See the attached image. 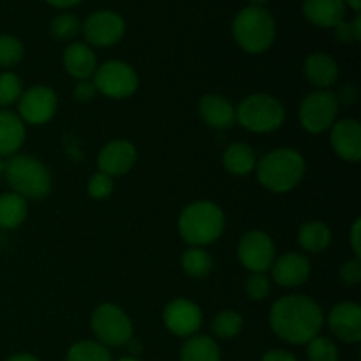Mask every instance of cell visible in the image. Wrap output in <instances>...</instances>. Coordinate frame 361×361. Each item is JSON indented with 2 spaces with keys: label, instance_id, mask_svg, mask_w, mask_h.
Listing matches in <instances>:
<instances>
[{
  "label": "cell",
  "instance_id": "cell-24",
  "mask_svg": "<svg viewBox=\"0 0 361 361\" xmlns=\"http://www.w3.org/2000/svg\"><path fill=\"white\" fill-rule=\"evenodd\" d=\"M298 243L310 254L323 252L331 243V229L323 221L305 222L298 231Z\"/></svg>",
  "mask_w": 361,
  "mask_h": 361
},
{
  "label": "cell",
  "instance_id": "cell-44",
  "mask_svg": "<svg viewBox=\"0 0 361 361\" xmlns=\"http://www.w3.org/2000/svg\"><path fill=\"white\" fill-rule=\"evenodd\" d=\"M126 348L129 349V353H130V355H133V356H134V355H140V353H141V344H140V342H137V341H134V337L130 338L129 342H127Z\"/></svg>",
  "mask_w": 361,
  "mask_h": 361
},
{
  "label": "cell",
  "instance_id": "cell-38",
  "mask_svg": "<svg viewBox=\"0 0 361 361\" xmlns=\"http://www.w3.org/2000/svg\"><path fill=\"white\" fill-rule=\"evenodd\" d=\"M97 90H95L94 81L90 80H83L78 81L76 87H74V99L80 102H88L95 97Z\"/></svg>",
  "mask_w": 361,
  "mask_h": 361
},
{
  "label": "cell",
  "instance_id": "cell-4",
  "mask_svg": "<svg viewBox=\"0 0 361 361\" xmlns=\"http://www.w3.org/2000/svg\"><path fill=\"white\" fill-rule=\"evenodd\" d=\"M277 25L267 7L247 6L233 20V37L243 51L259 55L271 48Z\"/></svg>",
  "mask_w": 361,
  "mask_h": 361
},
{
  "label": "cell",
  "instance_id": "cell-46",
  "mask_svg": "<svg viewBox=\"0 0 361 361\" xmlns=\"http://www.w3.org/2000/svg\"><path fill=\"white\" fill-rule=\"evenodd\" d=\"M250 6H256V7H264L268 2H271V0H249Z\"/></svg>",
  "mask_w": 361,
  "mask_h": 361
},
{
  "label": "cell",
  "instance_id": "cell-47",
  "mask_svg": "<svg viewBox=\"0 0 361 361\" xmlns=\"http://www.w3.org/2000/svg\"><path fill=\"white\" fill-rule=\"evenodd\" d=\"M118 361H141V360H137V356H123V358H120Z\"/></svg>",
  "mask_w": 361,
  "mask_h": 361
},
{
  "label": "cell",
  "instance_id": "cell-39",
  "mask_svg": "<svg viewBox=\"0 0 361 361\" xmlns=\"http://www.w3.org/2000/svg\"><path fill=\"white\" fill-rule=\"evenodd\" d=\"M351 249L355 252V257L361 256V219H356L351 228Z\"/></svg>",
  "mask_w": 361,
  "mask_h": 361
},
{
  "label": "cell",
  "instance_id": "cell-22",
  "mask_svg": "<svg viewBox=\"0 0 361 361\" xmlns=\"http://www.w3.org/2000/svg\"><path fill=\"white\" fill-rule=\"evenodd\" d=\"M200 115L204 123L214 129H229L236 122V113L231 102L219 94H207L200 101Z\"/></svg>",
  "mask_w": 361,
  "mask_h": 361
},
{
  "label": "cell",
  "instance_id": "cell-9",
  "mask_svg": "<svg viewBox=\"0 0 361 361\" xmlns=\"http://www.w3.org/2000/svg\"><path fill=\"white\" fill-rule=\"evenodd\" d=\"M95 90L109 99H127L137 90L140 78L130 63L122 60H109L94 73Z\"/></svg>",
  "mask_w": 361,
  "mask_h": 361
},
{
  "label": "cell",
  "instance_id": "cell-23",
  "mask_svg": "<svg viewBox=\"0 0 361 361\" xmlns=\"http://www.w3.org/2000/svg\"><path fill=\"white\" fill-rule=\"evenodd\" d=\"M224 168L235 176H245L256 169L257 157L252 147L245 143H233L229 145L222 155Z\"/></svg>",
  "mask_w": 361,
  "mask_h": 361
},
{
  "label": "cell",
  "instance_id": "cell-19",
  "mask_svg": "<svg viewBox=\"0 0 361 361\" xmlns=\"http://www.w3.org/2000/svg\"><path fill=\"white\" fill-rule=\"evenodd\" d=\"M62 62L69 76L78 81L90 80L97 71V56L87 42H71L63 49Z\"/></svg>",
  "mask_w": 361,
  "mask_h": 361
},
{
  "label": "cell",
  "instance_id": "cell-3",
  "mask_svg": "<svg viewBox=\"0 0 361 361\" xmlns=\"http://www.w3.org/2000/svg\"><path fill=\"white\" fill-rule=\"evenodd\" d=\"M257 180L267 190L286 194L295 189L305 175V159L293 148L271 150L256 164Z\"/></svg>",
  "mask_w": 361,
  "mask_h": 361
},
{
  "label": "cell",
  "instance_id": "cell-21",
  "mask_svg": "<svg viewBox=\"0 0 361 361\" xmlns=\"http://www.w3.org/2000/svg\"><path fill=\"white\" fill-rule=\"evenodd\" d=\"M27 137V129H25L23 120L18 116V113L0 111V161L9 159L18 154Z\"/></svg>",
  "mask_w": 361,
  "mask_h": 361
},
{
  "label": "cell",
  "instance_id": "cell-25",
  "mask_svg": "<svg viewBox=\"0 0 361 361\" xmlns=\"http://www.w3.org/2000/svg\"><path fill=\"white\" fill-rule=\"evenodd\" d=\"M180 361H221V349L215 338L196 334L182 345Z\"/></svg>",
  "mask_w": 361,
  "mask_h": 361
},
{
  "label": "cell",
  "instance_id": "cell-42",
  "mask_svg": "<svg viewBox=\"0 0 361 361\" xmlns=\"http://www.w3.org/2000/svg\"><path fill=\"white\" fill-rule=\"evenodd\" d=\"M46 2H48L49 6L56 7V9H71V7L78 6V4H81L83 0H46Z\"/></svg>",
  "mask_w": 361,
  "mask_h": 361
},
{
  "label": "cell",
  "instance_id": "cell-43",
  "mask_svg": "<svg viewBox=\"0 0 361 361\" xmlns=\"http://www.w3.org/2000/svg\"><path fill=\"white\" fill-rule=\"evenodd\" d=\"M6 361H41V360L35 358L34 355H28V353H18V355L9 356Z\"/></svg>",
  "mask_w": 361,
  "mask_h": 361
},
{
  "label": "cell",
  "instance_id": "cell-17",
  "mask_svg": "<svg viewBox=\"0 0 361 361\" xmlns=\"http://www.w3.org/2000/svg\"><path fill=\"white\" fill-rule=\"evenodd\" d=\"M271 277L282 288H298L310 277V261L303 254L288 252L271 264Z\"/></svg>",
  "mask_w": 361,
  "mask_h": 361
},
{
  "label": "cell",
  "instance_id": "cell-13",
  "mask_svg": "<svg viewBox=\"0 0 361 361\" xmlns=\"http://www.w3.org/2000/svg\"><path fill=\"white\" fill-rule=\"evenodd\" d=\"M164 326L176 337L189 338L200 331L203 324V312L192 300L176 298L166 305L162 312Z\"/></svg>",
  "mask_w": 361,
  "mask_h": 361
},
{
  "label": "cell",
  "instance_id": "cell-48",
  "mask_svg": "<svg viewBox=\"0 0 361 361\" xmlns=\"http://www.w3.org/2000/svg\"><path fill=\"white\" fill-rule=\"evenodd\" d=\"M4 168H6V162H4V161H0V173L4 171Z\"/></svg>",
  "mask_w": 361,
  "mask_h": 361
},
{
  "label": "cell",
  "instance_id": "cell-33",
  "mask_svg": "<svg viewBox=\"0 0 361 361\" xmlns=\"http://www.w3.org/2000/svg\"><path fill=\"white\" fill-rule=\"evenodd\" d=\"M25 55V48L21 41L14 35H0V67H14L21 62Z\"/></svg>",
  "mask_w": 361,
  "mask_h": 361
},
{
  "label": "cell",
  "instance_id": "cell-28",
  "mask_svg": "<svg viewBox=\"0 0 361 361\" xmlns=\"http://www.w3.org/2000/svg\"><path fill=\"white\" fill-rule=\"evenodd\" d=\"M210 328L214 337L229 341V338H235L242 334L243 317L238 312H235V310H222V312H219L212 319Z\"/></svg>",
  "mask_w": 361,
  "mask_h": 361
},
{
  "label": "cell",
  "instance_id": "cell-40",
  "mask_svg": "<svg viewBox=\"0 0 361 361\" xmlns=\"http://www.w3.org/2000/svg\"><path fill=\"white\" fill-rule=\"evenodd\" d=\"M261 361H298L295 355H291L289 351H284V349H271L267 355L261 358Z\"/></svg>",
  "mask_w": 361,
  "mask_h": 361
},
{
  "label": "cell",
  "instance_id": "cell-45",
  "mask_svg": "<svg viewBox=\"0 0 361 361\" xmlns=\"http://www.w3.org/2000/svg\"><path fill=\"white\" fill-rule=\"evenodd\" d=\"M344 2L345 6H349L353 11H356V13L361 9V0H344Z\"/></svg>",
  "mask_w": 361,
  "mask_h": 361
},
{
  "label": "cell",
  "instance_id": "cell-26",
  "mask_svg": "<svg viewBox=\"0 0 361 361\" xmlns=\"http://www.w3.org/2000/svg\"><path fill=\"white\" fill-rule=\"evenodd\" d=\"M28 204L25 197L16 192H6L0 196V228L16 229L25 222Z\"/></svg>",
  "mask_w": 361,
  "mask_h": 361
},
{
  "label": "cell",
  "instance_id": "cell-16",
  "mask_svg": "<svg viewBox=\"0 0 361 361\" xmlns=\"http://www.w3.org/2000/svg\"><path fill=\"white\" fill-rule=\"evenodd\" d=\"M330 145L335 154L348 162L361 159V126L358 120H338L330 129Z\"/></svg>",
  "mask_w": 361,
  "mask_h": 361
},
{
  "label": "cell",
  "instance_id": "cell-6",
  "mask_svg": "<svg viewBox=\"0 0 361 361\" xmlns=\"http://www.w3.org/2000/svg\"><path fill=\"white\" fill-rule=\"evenodd\" d=\"M236 122L243 129L256 134L274 133L282 127L286 109L277 97L270 94H250L235 109Z\"/></svg>",
  "mask_w": 361,
  "mask_h": 361
},
{
  "label": "cell",
  "instance_id": "cell-14",
  "mask_svg": "<svg viewBox=\"0 0 361 361\" xmlns=\"http://www.w3.org/2000/svg\"><path fill=\"white\" fill-rule=\"evenodd\" d=\"M137 161V150L130 141L113 140L101 148L97 155V168L104 175L122 176L134 168Z\"/></svg>",
  "mask_w": 361,
  "mask_h": 361
},
{
  "label": "cell",
  "instance_id": "cell-18",
  "mask_svg": "<svg viewBox=\"0 0 361 361\" xmlns=\"http://www.w3.org/2000/svg\"><path fill=\"white\" fill-rule=\"evenodd\" d=\"M344 0H303L302 13L309 23L319 28H334L345 20Z\"/></svg>",
  "mask_w": 361,
  "mask_h": 361
},
{
  "label": "cell",
  "instance_id": "cell-29",
  "mask_svg": "<svg viewBox=\"0 0 361 361\" xmlns=\"http://www.w3.org/2000/svg\"><path fill=\"white\" fill-rule=\"evenodd\" d=\"M66 361H113L108 348L97 341H80L67 351Z\"/></svg>",
  "mask_w": 361,
  "mask_h": 361
},
{
  "label": "cell",
  "instance_id": "cell-35",
  "mask_svg": "<svg viewBox=\"0 0 361 361\" xmlns=\"http://www.w3.org/2000/svg\"><path fill=\"white\" fill-rule=\"evenodd\" d=\"M245 293L250 300H264L271 293V282L264 274H250L245 281Z\"/></svg>",
  "mask_w": 361,
  "mask_h": 361
},
{
  "label": "cell",
  "instance_id": "cell-31",
  "mask_svg": "<svg viewBox=\"0 0 361 361\" xmlns=\"http://www.w3.org/2000/svg\"><path fill=\"white\" fill-rule=\"evenodd\" d=\"M307 358L309 361H338V348L331 338L328 337H314L307 344Z\"/></svg>",
  "mask_w": 361,
  "mask_h": 361
},
{
  "label": "cell",
  "instance_id": "cell-1",
  "mask_svg": "<svg viewBox=\"0 0 361 361\" xmlns=\"http://www.w3.org/2000/svg\"><path fill=\"white\" fill-rule=\"evenodd\" d=\"M324 314L319 303L303 295L282 296L271 305L270 328L281 341L293 345L309 344L319 335Z\"/></svg>",
  "mask_w": 361,
  "mask_h": 361
},
{
  "label": "cell",
  "instance_id": "cell-8",
  "mask_svg": "<svg viewBox=\"0 0 361 361\" xmlns=\"http://www.w3.org/2000/svg\"><path fill=\"white\" fill-rule=\"evenodd\" d=\"M338 101L334 92L314 90L300 102L298 118L305 130L312 134H321L330 130L337 122Z\"/></svg>",
  "mask_w": 361,
  "mask_h": 361
},
{
  "label": "cell",
  "instance_id": "cell-32",
  "mask_svg": "<svg viewBox=\"0 0 361 361\" xmlns=\"http://www.w3.org/2000/svg\"><path fill=\"white\" fill-rule=\"evenodd\" d=\"M23 94L21 80L11 71L0 73V106L7 108L11 104H16Z\"/></svg>",
  "mask_w": 361,
  "mask_h": 361
},
{
  "label": "cell",
  "instance_id": "cell-34",
  "mask_svg": "<svg viewBox=\"0 0 361 361\" xmlns=\"http://www.w3.org/2000/svg\"><path fill=\"white\" fill-rule=\"evenodd\" d=\"M115 190V183H113L111 176L104 175V173H95L90 176L87 183V192L92 200H106Z\"/></svg>",
  "mask_w": 361,
  "mask_h": 361
},
{
  "label": "cell",
  "instance_id": "cell-10",
  "mask_svg": "<svg viewBox=\"0 0 361 361\" xmlns=\"http://www.w3.org/2000/svg\"><path fill=\"white\" fill-rule=\"evenodd\" d=\"M81 32L88 46L109 48L126 35V20L115 11H95L81 23Z\"/></svg>",
  "mask_w": 361,
  "mask_h": 361
},
{
  "label": "cell",
  "instance_id": "cell-2",
  "mask_svg": "<svg viewBox=\"0 0 361 361\" xmlns=\"http://www.w3.org/2000/svg\"><path fill=\"white\" fill-rule=\"evenodd\" d=\"M224 228V212L212 201H194L183 208L178 217L180 236L190 247H207L217 242Z\"/></svg>",
  "mask_w": 361,
  "mask_h": 361
},
{
  "label": "cell",
  "instance_id": "cell-7",
  "mask_svg": "<svg viewBox=\"0 0 361 361\" xmlns=\"http://www.w3.org/2000/svg\"><path fill=\"white\" fill-rule=\"evenodd\" d=\"M90 328L99 344L106 348L126 345L134 335L133 321L115 303H101L92 312Z\"/></svg>",
  "mask_w": 361,
  "mask_h": 361
},
{
  "label": "cell",
  "instance_id": "cell-20",
  "mask_svg": "<svg viewBox=\"0 0 361 361\" xmlns=\"http://www.w3.org/2000/svg\"><path fill=\"white\" fill-rule=\"evenodd\" d=\"M303 74L307 81L317 90H328L338 80V66L328 53H310L303 63Z\"/></svg>",
  "mask_w": 361,
  "mask_h": 361
},
{
  "label": "cell",
  "instance_id": "cell-5",
  "mask_svg": "<svg viewBox=\"0 0 361 361\" xmlns=\"http://www.w3.org/2000/svg\"><path fill=\"white\" fill-rule=\"evenodd\" d=\"M4 173L13 192L25 200H42L51 190V175L48 168L32 155L16 154L9 157Z\"/></svg>",
  "mask_w": 361,
  "mask_h": 361
},
{
  "label": "cell",
  "instance_id": "cell-30",
  "mask_svg": "<svg viewBox=\"0 0 361 361\" xmlns=\"http://www.w3.org/2000/svg\"><path fill=\"white\" fill-rule=\"evenodd\" d=\"M81 30V23L74 14L62 13L55 16L49 23V34L59 41H71L76 37Z\"/></svg>",
  "mask_w": 361,
  "mask_h": 361
},
{
  "label": "cell",
  "instance_id": "cell-37",
  "mask_svg": "<svg viewBox=\"0 0 361 361\" xmlns=\"http://www.w3.org/2000/svg\"><path fill=\"white\" fill-rule=\"evenodd\" d=\"M338 277H341L342 284L349 286V288L351 286H358L361 281V263L358 257L344 261L341 264V270H338Z\"/></svg>",
  "mask_w": 361,
  "mask_h": 361
},
{
  "label": "cell",
  "instance_id": "cell-15",
  "mask_svg": "<svg viewBox=\"0 0 361 361\" xmlns=\"http://www.w3.org/2000/svg\"><path fill=\"white\" fill-rule=\"evenodd\" d=\"M326 323L338 341L348 344H358L361 341V309L358 303H337L328 314Z\"/></svg>",
  "mask_w": 361,
  "mask_h": 361
},
{
  "label": "cell",
  "instance_id": "cell-27",
  "mask_svg": "<svg viewBox=\"0 0 361 361\" xmlns=\"http://www.w3.org/2000/svg\"><path fill=\"white\" fill-rule=\"evenodd\" d=\"M182 268L189 277L203 279L214 268V259L203 247H190L183 252Z\"/></svg>",
  "mask_w": 361,
  "mask_h": 361
},
{
  "label": "cell",
  "instance_id": "cell-36",
  "mask_svg": "<svg viewBox=\"0 0 361 361\" xmlns=\"http://www.w3.org/2000/svg\"><path fill=\"white\" fill-rule=\"evenodd\" d=\"M335 37L342 42V44H353V42L361 41V18L356 14L353 21H341L337 27H334Z\"/></svg>",
  "mask_w": 361,
  "mask_h": 361
},
{
  "label": "cell",
  "instance_id": "cell-11",
  "mask_svg": "<svg viewBox=\"0 0 361 361\" xmlns=\"http://www.w3.org/2000/svg\"><path fill=\"white\" fill-rule=\"evenodd\" d=\"M238 259L250 274H264L275 261V245L264 231L245 233L238 242Z\"/></svg>",
  "mask_w": 361,
  "mask_h": 361
},
{
  "label": "cell",
  "instance_id": "cell-12",
  "mask_svg": "<svg viewBox=\"0 0 361 361\" xmlns=\"http://www.w3.org/2000/svg\"><path fill=\"white\" fill-rule=\"evenodd\" d=\"M59 99L49 87H30L21 94L18 101V116L28 126H42L55 116Z\"/></svg>",
  "mask_w": 361,
  "mask_h": 361
},
{
  "label": "cell",
  "instance_id": "cell-41",
  "mask_svg": "<svg viewBox=\"0 0 361 361\" xmlns=\"http://www.w3.org/2000/svg\"><path fill=\"white\" fill-rule=\"evenodd\" d=\"M335 97H337L338 102L353 104V102H356V99H358V90H356L355 85H348V87L342 88V90L338 92V95H335Z\"/></svg>",
  "mask_w": 361,
  "mask_h": 361
}]
</instances>
